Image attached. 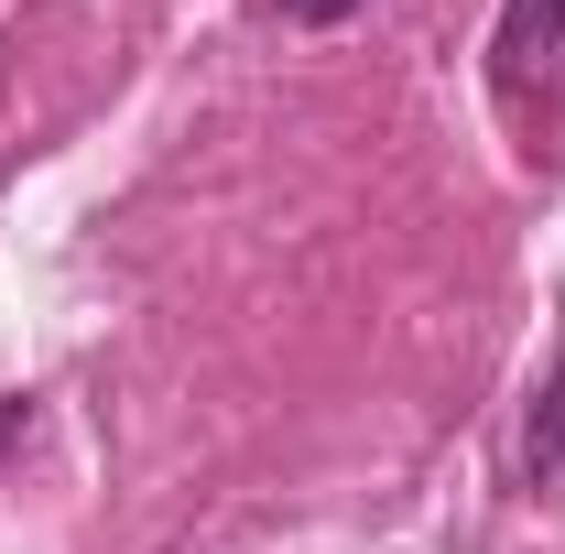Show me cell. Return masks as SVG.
Returning a JSON list of instances; mask_svg holds the SVG:
<instances>
[{"label":"cell","mask_w":565,"mask_h":554,"mask_svg":"<svg viewBox=\"0 0 565 554\" xmlns=\"http://www.w3.org/2000/svg\"><path fill=\"white\" fill-rule=\"evenodd\" d=\"M490 87H500V109L533 131V152H565V0H500Z\"/></svg>","instance_id":"1"},{"label":"cell","mask_w":565,"mask_h":554,"mask_svg":"<svg viewBox=\"0 0 565 554\" xmlns=\"http://www.w3.org/2000/svg\"><path fill=\"white\" fill-rule=\"evenodd\" d=\"M282 22H305V33H327V22H349V11H370V0H273Z\"/></svg>","instance_id":"3"},{"label":"cell","mask_w":565,"mask_h":554,"mask_svg":"<svg viewBox=\"0 0 565 554\" xmlns=\"http://www.w3.org/2000/svg\"><path fill=\"white\" fill-rule=\"evenodd\" d=\"M533 457L565 468V359H555V381H544V403H533Z\"/></svg>","instance_id":"2"}]
</instances>
